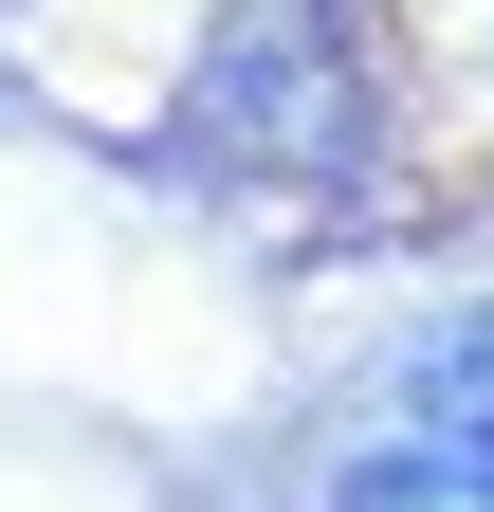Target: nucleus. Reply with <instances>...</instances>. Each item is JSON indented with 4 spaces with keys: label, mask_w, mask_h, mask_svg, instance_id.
<instances>
[{
    "label": "nucleus",
    "mask_w": 494,
    "mask_h": 512,
    "mask_svg": "<svg viewBox=\"0 0 494 512\" xmlns=\"http://www.w3.org/2000/svg\"><path fill=\"white\" fill-rule=\"evenodd\" d=\"M312 512H494V458L440 439V421H403V439H366V458H330Z\"/></svg>",
    "instance_id": "obj_1"
}]
</instances>
